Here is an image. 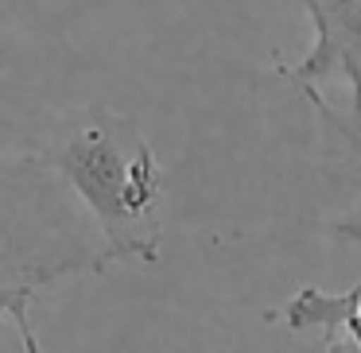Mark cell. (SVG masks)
<instances>
[{
	"label": "cell",
	"instance_id": "6da1fadb",
	"mask_svg": "<svg viewBox=\"0 0 361 353\" xmlns=\"http://www.w3.org/2000/svg\"><path fill=\"white\" fill-rule=\"evenodd\" d=\"M43 167L63 179L97 229L105 264H156L164 252L167 179L144 132L125 117H97L63 132Z\"/></svg>",
	"mask_w": 361,
	"mask_h": 353
},
{
	"label": "cell",
	"instance_id": "5b68a950",
	"mask_svg": "<svg viewBox=\"0 0 361 353\" xmlns=\"http://www.w3.org/2000/svg\"><path fill=\"white\" fill-rule=\"evenodd\" d=\"M345 237H361V229H342ZM357 283H361V275H357Z\"/></svg>",
	"mask_w": 361,
	"mask_h": 353
},
{
	"label": "cell",
	"instance_id": "277c9868",
	"mask_svg": "<svg viewBox=\"0 0 361 353\" xmlns=\"http://www.w3.org/2000/svg\"><path fill=\"white\" fill-rule=\"evenodd\" d=\"M280 322L295 334H319L322 349L338 345L361 349V283H350L342 291L303 283L280 306Z\"/></svg>",
	"mask_w": 361,
	"mask_h": 353
},
{
	"label": "cell",
	"instance_id": "7a4b0ae2",
	"mask_svg": "<svg viewBox=\"0 0 361 353\" xmlns=\"http://www.w3.org/2000/svg\"><path fill=\"white\" fill-rule=\"evenodd\" d=\"M311 20V51L299 63L283 66L307 97L338 82L350 94V113H322L330 132L350 144L361 159V0H303Z\"/></svg>",
	"mask_w": 361,
	"mask_h": 353
},
{
	"label": "cell",
	"instance_id": "3957f363",
	"mask_svg": "<svg viewBox=\"0 0 361 353\" xmlns=\"http://www.w3.org/2000/svg\"><path fill=\"white\" fill-rule=\"evenodd\" d=\"M105 260L97 249H74V252H51V256H16L0 241V326H16L24 349H39V337L32 330V303L47 287L71 275L105 272Z\"/></svg>",
	"mask_w": 361,
	"mask_h": 353
}]
</instances>
